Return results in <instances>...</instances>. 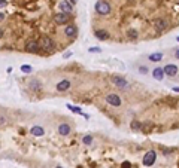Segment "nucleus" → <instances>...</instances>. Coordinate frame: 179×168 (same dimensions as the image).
Instances as JSON below:
<instances>
[{
    "label": "nucleus",
    "instance_id": "f257e3e1",
    "mask_svg": "<svg viewBox=\"0 0 179 168\" xmlns=\"http://www.w3.org/2000/svg\"><path fill=\"white\" fill-rule=\"evenodd\" d=\"M96 12L100 15H109L110 14V5L105 0H100V2L96 3Z\"/></svg>",
    "mask_w": 179,
    "mask_h": 168
},
{
    "label": "nucleus",
    "instance_id": "f03ea898",
    "mask_svg": "<svg viewBox=\"0 0 179 168\" xmlns=\"http://www.w3.org/2000/svg\"><path fill=\"white\" fill-rule=\"evenodd\" d=\"M39 46L42 48V49H45V51H52L54 48H55V43H54V40H52L51 37L45 36V37H42V40H40Z\"/></svg>",
    "mask_w": 179,
    "mask_h": 168
},
{
    "label": "nucleus",
    "instance_id": "7ed1b4c3",
    "mask_svg": "<svg viewBox=\"0 0 179 168\" xmlns=\"http://www.w3.org/2000/svg\"><path fill=\"white\" fill-rule=\"evenodd\" d=\"M106 103L109 106L120 107L121 106V98H120V95H117V94H107L106 95Z\"/></svg>",
    "mask_w": 179,
    "mask_h": 168
},
{
    "label": "nucleus",
    "instance_id": "20e7f679",
    "mask_svg": "<svg viewBox=\"0 0 179 168\" xmlns=\"http://www.w3.org/2000/svg\"><path fill=\"white\" fill-rule=\"evenodd\" d=\"M155 159H157V153L154 152V150H149V152H146L145 153V156H143V165L145 167H151V165H154V162H155Z\"/></svg>",
    "mask_w": 179,
    "mask_h": 168
},
{
    "label": "nucleus",
    "instance_id": "39448f33",
    "mask_svg": "<svg viewBox=\"0 0 179 168\" xmlns=\"http://www.w3.org/2000/svg\"><path fill=\"white\" fill-rule=\"evenodd\" d=\"M112 82H114L118 88H121V89H127L130 85H128V82L124 79V78H121V76H114L112 78Z\"/></svg>",
    "mask_w": 179,
    "mask_h": 168
},
{
    "label": "nucleus",
    "instance_id": "423d86ee",
    "mask_svg": "<svg viewBox=\"0 0 179 168\" xmlns=\"http://www.w3.org/2000/svg\"><path fill=\"white\" fill-rule=\"evenodd\" d=\"M64 34L67 37H76L78 36V27L73 26V24H69V26H66V28H64Z\"/></svg>",
    "mask_w": 179,
    "mask_h": 168
},
{
    "label": "nucleus",
    "instance_id": "0eeeda50",
    "mask_svg": "<svg viewBox=\"0 0 179 168\" xmlns=\"http://www.w3.org/2000/svg\"><path fill=\"white\" fill-rule=\"evenodd\" d=\"M163 70H164V75H167L170 78H173V76L178 75V65H175V64H167Z\"/></svg>",
    "mask_w": 179,
    "mask_h": 168
},
{
    "label": "nucleus",
    "instance_id": "6e6552de",
    "mask_svg": "<svg viewBox=\"0 0 179 168\" xmlns=\"http://www.w3.org/2000/svg\"><path fill=\"white\" fill-rule=\"evenodd\" d=\"M54 21L57 24H66L69 21V14H64V12H58L54 15Z\"/></svg>",
    "mask_w": 179,
    "mask_h": 168
},
{
    "label": "nucleus",
    "instance_id": "1a4fd4ad",
    "mask_svg": "<svg viewBox=\"0 0 179 168\" xmlns=\"http://www.w3.org/2000/svg\"><path fill=\"white\" fill-rule=\"evenodd\" d=\"M154 27L157 31H164L167 28V21L166 19H155L154 21Z\"/></svg>",
    "mask_w": 179,
    "mask_h": 168
},
{
    "label": "nucleus",
    "instance_id": "9d476101",
    "mask_svg": "<svg viewBox=\"0 0 179 168\" xmlns=\"http://www.w3.org/2000/svg\"><path fill=\"white\" fill-rule=\"evenodd\" d=\"M39 48H40V46H39V43H37V42H34V40H29V42L26 43V49H27L29 52H33V54H34V52H37V51H39Z\"/></svg>",
    "mask_w": 179,
    "mask_h": 168
},
{
    "label": "nucleus",
    "instance_id": "9b49d317",
    "mask_svg": "<svg viewBox=\"0 0 179 168\" xmlns=\"http://www.w3.org/2000/svg\"><path fill=\"white\" fill-rule=\"evenodd\" d=\"M60 9H61V12H64V14H69V12L73 11V6H72L70 2H67V0H63V2L60 3Z\"/></svg>",
    "mask_w": 179,
    "mask_h": 168
},
{
    "label": "nucleus",
    "instance_id": "f8f14e48",
    "mask_svg": "<svg viewBox=\"0 0 179 168\" xmlns=\"http://www.w3.org/2000/svg\"><path fill=\"white\" fill-rule=\"evenodd\" d=\"M69 88H70V80H67V79H64V80L57 83V91H60V92H64Z\"/></svg>",
    "mask_w": 179,
    "mask_h": 168
},
{
    "label": "nucleus",
    "instance_id": "ddd939ff",
    "mask_svg": "<svg viewBox=\"0 0 179 168\" xmlns=\"http://www.w3.org/2000/svg\"><path fill=\"white\" fill-rule=\"evenodd\" d=\"M152 76H154V79H157V80H163V78H164V70H163L161 67H157V68H154V71H152Z\"/></svg>",
    "mask_w": 179,
    "mask_h": 168
},
{
    "label": "nucleus",
    "instance_id": "4468645a",
    "mask_svg": "<svg viewBox=\"0 0 179 168\" xmlns=\"http://www.w3.org/2000/svg\"><path fill=\"white\" fill-rule=\"evenodd\" d=\"M70 125H67V124H61L60 127H58V134L60 135H69L70 134Z\"/></svg>",
    "mask_w": 179,
    "mask_h": 168
},
{
    "label": "nucleus",
    "instance_id": "2eb2a0df",
    "mask_svg": "<svg viewBox=\"0 0 179 168\" xmlns=\"http://www.w3.org/2000/svg\"><path fill=\"white\" fill-rule=\"evenodd\" d=\"M30 134L32 135H34V137H42L43 134H45V130L42 128V127H32V130H30Z\"/></svg>",
    "mask_w": 179,
    "mask_h": 168
},
{
    "label": "nucleus",
    "instance_id": "dca6fc26",
    "mask_svg": "<svg viewBox=\"0 0 179 168\" xmlns=\"http://www.w3.org/2000/svg\"><path fill=\"white\" fill-rule=\"evenodd\" d=\"M94 36H96L99 40H107V39H109V33H107L106 30H97V31L94 33Z\"/></svg>",
    "mask_w": 179,
    "mask_h": 168
},
{
    "label": "nucleus",
    "instance_id": "f3484780",
    "mask_svg": "<svg viewBox=\"0 0 179 168\" xmlns=\"http://www.w3.org/2000/svg\"><path fill=\"white\" fill-rule=\"evenodd\" d=\"M149 60L154 61V63H158V61L163 60V54H161V52H154V54L149 55Z\"/></svg>",
    "mask_w": 179,
    "mask_h": 168
},
{
    "label": "nucleus",
    "instance_id": "a211bd4d",
    "mask_svg": "<svg viewBox=\"0 0 179 168\" xmlns=\"http://www.w3.org/2000/svg\"><path fill=\"white\" fill-rule=\"evenodd\" d=\"M30 88L33 91H39V89H42V83L39 80H33V82H30Z\"/></svg>",
    "mask_w": 179,
    "mask_h": 168
},
{
    "label": "nucleus",
    "instance_id": "6ab92c4d",
    "mask_svg": "<svg viewBox=\"0 0 179 168\" xmlns=\"http://www.w3.org/2000/svg\"><path fill=\"white\" fill-rule=\"evenodd\" d=\"M21 71H22V73H32V71H33V68H32V65L24 64V65H21Z\"/></svg>",
    "mask_w": 179,
    "mask_h": 168
},
{
    "label": "nucleus",
    "instance_id": "aec40b11",
    "mask_svg": "<svg viewBox=\"0 0 179 168\" xmlns=\"http://www.w3.org/2000/svg\"><path fill=\"white\" fill-rule=\"evenodd\" d=\"M140 128H142L140 122H137V121H133V122H131V130H133V131H137V130H140Z\"/></svg>",
    "mask_w": 179,
    "mask_h": 168
},
{
    "label": "nucleus",
    "instance_id": "412c9836",
    "mask_svg": "<svg viewBox=\"0 0 179 168\" xmlns=\"http://www.w3.org/2000/svg\"><path fill=\"white\" fill-rule=\"evenodd\" d=\"M67 107H69V110H72V112H75V113H78V115H84L82 110H81L79 107H75V106H72V104H67Z\"/></svg>",
    "mask_w": 179,
    "mask_h": 168
},
{
    "label": "nucleus",
    "instance_id": "4be33fe9",
    "mask_svg": "<svg viewBox=\"0 0 179 168\" xmlns=\"http://www.w3.org/2000/svg\"><path fill=\"white\" fill-rule=\"evenodd\" d=\"M82 143H84V145H91V143H93V137L91 135H85L82 138Z\"/></svg>",
    "mask_w": 179,
    "mask_h": 168
},
{
    "label": "nucleus",
    "instance_id": "5701e85b",
    "mask_svg": "<svg viewBox=\"0 0 179 168\" xmlns=\"http://www.w3.org/2000/svg\"><path fill=\"white\" fill-rule=\"evenodd\" d=\"M128 34H130V37H131V39L137 37V31H136V30H128Z\"/></svg>",
    "mask_w": 179,
    "mask_h": 168
},
{
    "label": "nucleus",
    "instance_id": "b1692460",
    "mask_svg": "<svg viewBox=\"0 0 179 168\" xmlns=\"http://www.w3.org/2000/svg\"><path fill=\"white\" fill-rule=\"evenodd\" d=\"M90 52H94V54H99V52H102V49H100V48H90Z\"/></svg>",
    "mask_w": 179,
    "mask_h": 168
},
{
    "label": "nucleus",
    "instance_id": "393cba45",
    "mask_svg": "<svg viewBox=\"0 0 179 168\" xmlns=\"http://www.w3.org/2000/svg\"><path fill=\"white\" fill-rule=\"evenodd\" d=\"M121 167H122V168H131V164H130L128 161H125V162H122Z\"/></svg>",
    "mask_w": 179,
    "mask_h": 168
},
{
    "label": "nucleus",
    "instance_id": "a878e982",
    "mask_svg": "<svg viewBox=\"0 0 179 168\" xmlns=\"http://www.w3.org/2000/svg\"><path fill=\"white\" fill-rule=\"evenodd\" d=\"M6 5H8L6 0H0V9H2V8H6Z\"/></svg>",
    "mask_w": 179,
    "mask_h": 168
},
{
    "label": "nucleus",
    "instance_id": "bb28decb",
    "mask_svg": "<svg viewBox=\"0 0 179 168\" xmlns=\"http://www.w3.org/2000/svg\"><path fill=\"white\" fill-rule=\"evenodd\" d=\"M139 70H140V73H143V75L148 71V68H146V67H143V65H140V67H139Z\"/></svg>",
    "mask_w": 179,
    "mask_h": 168
},
{
    "label": "nucleus",
    "instance_id": "cd10ccee",
    "mask_svg": "<svg viewBox=\"0 0 179 168\" xmlns=\"http://www.w3.org/2000/svg\"><path fill=\"white\" fill-rule=\"evenodd\" d=\"M3 124H6V117L5 116H0V125H3Z\"/></svg>",
    "mask_w": 179,
    "mask_h": 168
},
{
    "label": "nucleus",
    "instance_id": "c85d7f7f",
    "mask_svg": "<svg viewBox=\"0 0 179 168\" xmlns=\"http://www.w3.org/2000/svg\"><path fill=\"white\" fill-rule=\"evenodd\" d=\"M70 55H72V52H66V54H64V55H63V57H64V58H69V57H70Z\"/></svg>",
    "mask_w": 179,
    "mask_h": 168
},
{
    "label": "nucleus",
    "instance_id": "c756f323",
    "mask_svg": "<svg viewBox=\"0 0 179 168\" xmlns=\"http://www.w3.org/2000/svg\"><path fill=\"white\" fill-rule=\"evenodd\" d=\"M3 19H5V14L0 12V21H3Z\"/></svg>",
    "mask_w": 179,
    "mask_h": 168
},
{
    "label": "nucleus",
    "instance_id": "7c9ffc66",
    "mask_svg": "<svg viewBox=\"0 0 179 168\" xmlns=\"http://www.w3.org/2000/svg\"><path fill=\"white\" fill-rule=\"evenodd\" d=\"M175 57L179 60V49H176V52H175Z\"/></svg>",
    "mask_w": 179,
    "mask_h": 168
},
{
    "label": "nucleus",
    "instance_id": "2f4dec72",
    "mask_svg": "<svg viewBox=\"0 0 179 168\" xmlns=\"http://www.w3.org/2000/svg\"><path fill=\"white\" fill-rule=\"evenodd\" d=\"M173 91H175V92H179V86H175V88H173Z\"/></svg>",
    "mask_w": 179,
    "mask_h": 168
},
{
    "label": "nucleus",
    "instance_id": "473e14b6",
    "mask_svg": "<svg viewBox=\"0 0 179 168\" xmlns=\"http://www.w3.org/2000/svg\"><path fill=\"white\" fill-rule=\"evenodd\" d=\"M2 37H3V30L0 28V39H2Z\"/></svg>",
    "mask_w": 179,
    "mask_h": 168
},
{
    "label": "nucleus",
    "instance_id": "72a5a7b5",
    "mask_svg": "<svg viewBox=\"0 0 179 168\" xmlns=\"http://www.w3.org/2000/svg\"><path fill=\"white\" fill-rule=\"evenodd\" d=\"M70 3L73 5V3H76V0H70Z\"/></svg>",
    "mask_w": 179,
    "mask_h": 168
},
{
    "label": "nucleus",
    "instance_id": "f704fd0d",
    "mask_svg": "<svg viewBox=\"0 0 179 168\" xmlns=\"http://www.w3.org/2000/svg\"><path fill=\"white\" fill-rule=\"evenodd\" d=\"M55 168H63V167H55Z\"/></svg>",
    "mask_w": 179,
    "mask_h": 168
},
{
    "label": "nucleus",
    "instance_id": "c9c22d12",
    "mask_svg": "<svg viewBox=\"0 0 179 168\" xmlns=\"http://www.w3.org/2000/svg\"><path fill=\"white\" fill-rule=\"evenodd\" d=\"M176 40H178V42H179V37H178V39H176Z\"/></svg>",
    "mask_w": 179,
    "mask_h": 168
}]
</instances>
